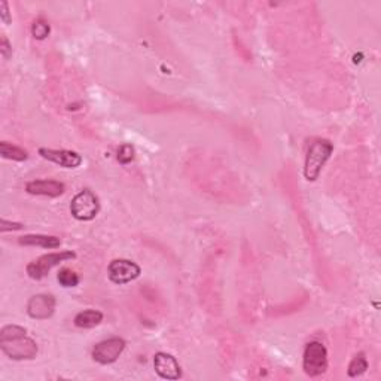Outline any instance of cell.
Listing matches in <instances>:
<instances>
[{"label":"cell","mask_w":381,"mask_h":381,"mask_svg":"<svg viewBox=\"0 0 381 381\" xmlns=\"http://www.w3.org/2000/svg\"><path fill=\"white\" fill-rule=\"evenodd\" d=\"M0 349L12 360H32L39 350L36 341L27 335V329L18 325L0 329Z\"/></svg>","instance_id":"obj_1"},{"label":"cell","mask_w":381,"mask_h":381,"mask_svg":"<svg viewBox=\"0 0 381 381\" xmlns=\"http://www.w3.org/2000/svg\"><path fill=\"white\" fill-rule=\"evenodd\" d=\"M332 152H334V145L326 139H317L310 145L304 164V178L308 182H316L319 179L322 169L329 161Z\"/></svg>","instance_id":"obj_2"},{"label":"cell","mask_w":381,"mask_h":381,"mask_svg":"<svg viewBox=\"0 0 381 381\" xmlns=\"http://www.w3.org/2000/svg\"><path fill=\"white\" fill-rule=\"evenodd\" d=\"M76 258V253L72 250H62V252H51L46 253V255L39 257L37 259L32 261L28 263L26 271L30 279L33 280H42L45 279L48 275H50V271L60 266L63 262L72 261Z\"/></svg>","instance_id":"obj_3"},{"label":"cell","mask_w":381,"mask_h":381,"mask_svg":"<svg viewBox=\"0 0 381 381\" xmlns=\"http://www.w3.org/2000/svg\"><path fill=\"white\" fill-rule=\"evenodd\" d=\"M328 350L320 341H310L302 356V369L308 377H319L328 369Z\"/></svg>","instance_id":"obj_4"},{"label":"cell","mask_w":381,"mask_h":381,"mask_svg":"<svg viewBox=\"0 0 381 381\" xmlns=\"http://www.w3.org/2000/svg\"><path fill=\"white\" fill-rule=\"evenodd\" d=\"M100 212L99 197L91 189H82L77 192L71 203V213L77 221H93Z\"/></svg>","instance_id":"obj_5"},{"label":"cell","mask_w":381,"mask_h":381,"mask_svg":"<svg viewBox=\"0 0 381 381\" xmlns=\"http://www.w3.org/2000/svg\"><path fill=\"white\" fill-rule=\"evenodd\" d=\"M125 340L120 337H112L97 343L93 349V359L100 365H111L120 359L125 350Z\"/></svg>","instance_id":"obj_6"},{"label":"cell","mask_w":381,"mask_h":381,"mask_svg":"<svg viewBox=\"0 0 381 381\" xmlns=\"http://www.w3.org/2000/svg\"><path fill=\"white\" fill-rule=\"evenodd\" d=\"M107 275H109V280L115 283V285H127V283L139 279L142 275V270L138 263L133 261L115 259L109 263Z\"/></svg>","instance_id":"obj_7"},{"label":"cell","mask_w":381,"mask_h":381,"mask_svg":"<svg viewBox=\"0 0 381 381\" xmlns=\"http://www.w3.org/2000/svg\"><path fill=\"white\" fill-rule=\"evenodd\" d=\"M57 307V299L51 294H37L27 302V315L36 320L53 317Z\"/></svg>","instance_id":"obj_8"},{"label":"cell","mask_w":381,"mask_h":381,"mask_svg":"<svg viewBox=\"0 0 381 381\" xmlns=\"http://www.w3.org/2000/svg\"><path fill=\"white\" fill-rule=\"evenodd\" d=\"M39 155H41L44 160H48L57 165H60L63 169H77L81 167L84 162L81 154H77L75 151H67V149L41 148L39 149Z\"/></svg>","instance_id":"obj_9"},{"label":"cell","mask_w":381,"mask_h":381,"mask_svg":"<svg viewBox=\"0 0 381 381\" xmlns=\"http://www.w3.org/2000/svg\"><path fill=\"white\" fill-rule=\"evenodd\" d=\"M154 369L162 380H179L182 377V368L174 356L158 351L154 356Z\"/></svg>","instance_id":"obj_10"},{"label":"cell","mask_w":381,"mask_h":381,"mask_svg":"<svg viewBox=\"0 0 381 381\" xmlns=\"http://www.w3.org/2000/svg\"><path fill=\"white\" fill-rule=\"evenodd\" d=\"M26 192L30 195H42V197L57 198L62 197L66 192V187L63 182L42 179V180H32L26 185Z\"/></svg>","instance_id":"obj_11"},{"label":"cell","mask_w":381,"mask_h":381,"mask_svg":"<svg viewBox=\"0 0 381 381\" xmlns=\"http://www.w3.org/2000/svg\"><path fill=\"white\" fill-rule=\"evenodd\" d=\"M18 244L21 246H33L42 249H58L62 246V240L55 236H44V234H28L18 239Z\"/></svg>","instance_id":"obj_12"},{"label":"cell","mask_w":381,"mask_h":381,"mask_svg":"<svg viewBox=\"0 0 381 381\" xmlns=\"http://www.w3.org/2000/svg\"><path fill=\"white\" fill-rule=\"evenodd\" d=\"M103 313L99 310H93L88 308L81 313H77L75 316V325L81 329H93L95 326H99L103 322Z\"/></svg>","instance_id":"obj_13"},{"label":"cell","mask_w":381,"mask_h":381,"mask_svg":"<svg viewBox=\"0 0 381 381\" xmlns=\"http://www.w3.org/2000/svg\"><path fill=\"white\" fill-rule=\"evenodd\" d=\"M0 155H2L5 160L18 161V162L28 160V152L26 149L8 142H0Z\"/></svg>","instance_id":"obj_14"},{"label":"cell","mask_w":381,"mask_h":381,"mask_svg":"<svg viewBox=\"0 0 381 381\" xmlns=\"http://www.w3.org/2000/svg\"><path fill=\"white\" fill-rule=\"evenodd\" d=\"M369 364H368V359L365 356L364 351H360V353L355 355L353 359H351V362L349 364V369H347V374L349 377L351 378H356L359 375H362L366 373Z\"/></svg>","instance_id":"obj_15"},{"label":"cell","mask_w":381,"mask_h":381,"mask_svg":"<svg viewBox=\"0 0 381 381\" xmlns=\"http://www.w3.org/2000/svg\"><path fill=\"white\" fill-rule=\"evenodd\" d=\"M57 280L63 288H75L80 285V281H81L80 276H77L76 272L71 268H62L60 271H58Z\"/></svg>","instance_id":"obj_16"},{"label":"cell","mask_w":381,"mask_h":381,"mask_svg":"<svg viewBox=\"0 0 381 381\" xmlns=\"http://www.w3.org/2000/svg\"><path fill=\"white\" fill-rule=\"evenodd\" d=\"M51 33V27L44 18H37L32 24V35L37 41H44Z\"/></svg>","instance_id":"obj_17"},{"label":"cell","mask_w":381,"mask_h":381,"mask_svg":"<svg viewBox=\"0 0 381 381\" xmlns=\"http://www.w3.org/2000/svg\"><path fill=\"white\" fill-rule=\"evenodd\" d=\"M134 148L130 145V143H124L120 146L118 149V155H116V158H118L120 164L122 165H127L130 164L133 160H134Z\"/></svg>","instance_id":"obj_18"},{"label":"cell","mask_w":381,"mask_h":381,"mask_svg":"<svg viewBox=\"0 0 381 381\" xmlns=\"http://www.w3.org/2000/svg\"><path fill=\"white\" fill-rule=\"evenodd\" d=\"M0 54H2L5 60H9L12 57V46L9 44L6 36H2V39H0Z\"/></svg>","instance_id":"obj_19"},{"label":"cell","mask_w":381,"mask_h":381,"mask_svg":"<svg viewBox=\"0 0 381 381\" xmlns=\"http://www.w3.org/2000/svg\"><path fill=\"white\" fill-rule=\"evenodd\" d=\"M23 228H24L23 223L9 222V221H6V219L0 221V231H2V232H8V231H19V230H23Z\"/></svg>","instance_id":"obj_20"},{"label":"cell","mask_w":381,"mask_h":381,"mask_svg":"<svg viewBox=\"0 0 381 381\" xmlns=\"http://www.w3.org/2000/svg\"><path fill=\"white\" fill-rule=\"evenodd\" d=\"M0 19H2L6 26H9L12 21L11 12H9V5L6 0H2V2H0Z\"/></svg>","instance_id":"obj_21"}]
</instances>
